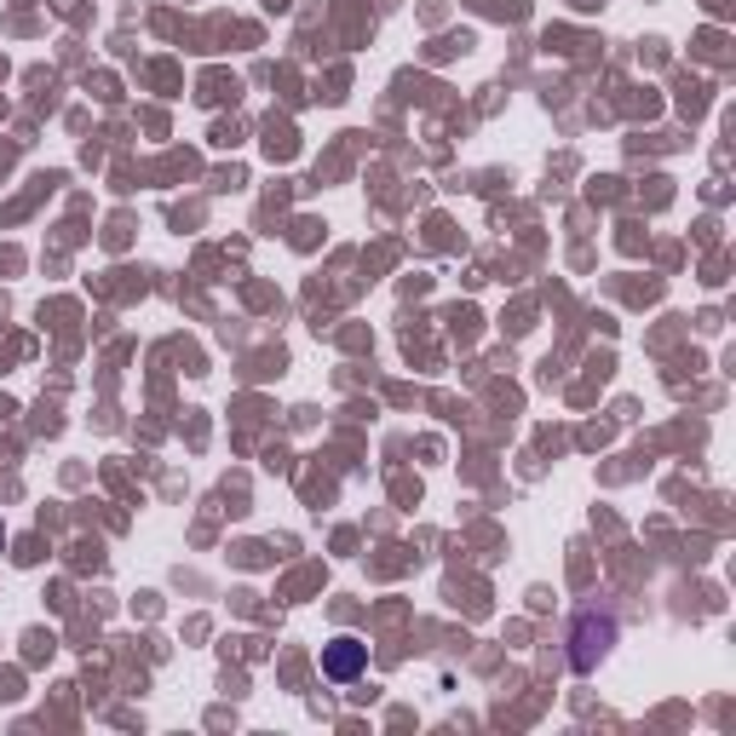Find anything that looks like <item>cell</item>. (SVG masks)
I'll use <instances>...</instances> for the list:
<instances>
[{
	"label": "cell",
	"instance_id": "obj_1",
	"mask_svg": "<svg viewBox=\"0 0 736 736\" xmlns=\"http://www.w3.org/2000/svg\"><path fill=\"white\" fill-rule=\"evenodd\" d=\"M611 645H616V616L611 611H581L570 622V668L575 673H593L604 656H611Z\"/></svg>",
	"mask_w": 736,
	"mask_h": 736
},
{
	"label": "cell",
	"instance_id": "obj_2",
	"mask_svg": "<svg viewBox=\"0 0 736 736\" xmlns=\"http://www.w3.org/2000/svg\"><path fill=\"white\" fill-rule=\"evenodd\" d=\"M363 668H369V645H363V639L340 633V639H328V645H322V673H328V679H340V684H345V679H358Z\"/></svg>",
	"mask_w": 736,
	"mask_h": 736
}]
</instances>
